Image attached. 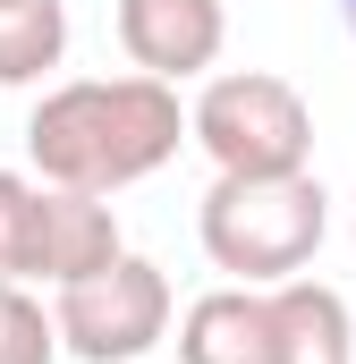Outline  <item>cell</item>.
Here are the masks:
<instances>
[{"instance_id":"cell-5","label":"cell","mask_w":356,"mask_h":364,"mask_svg":"<svg viewBox=\"0 0 356 364\" xmlns=\"http://www.w3.org/2000/svg\"><path fill=\"white\" fill-rule=\"evenodd\" d=\"M119 255H127V237H119L110 195H77V186H43V195H34V246H26V279L68 288V279L110 272Z\"/></svg>"},{"instance_id":"cell-1","label":"cell","mask_w":356,"mask_h":364,"mask_svg":"<svg viewBox=\"0 0 356 364\" xmlns=\"http://www.w3.org/2000/svg\"><path fill=\"white\" fill-rule=\"evenodd\" d=\"M195 136L178 85L127 68V77H68L34 102L26 119V153L43 186H77V195H119V186L153 178L178 144Z\"/></svg>"},{"instance_id":"cell-6","label":"cell","mask_w":356,"mask_h":364,"mask_svg":"<svg viewBox=\"0 0 356 364\" xmlns=\"http://www.w3.org/2000/svg\"><path fill=\"white\" fill-rule=\"evenodd\" d=\"M229 43V9L221 0H119V51L162 77V85H187L221 60Z\"/></svg>"},{"instance_id":"cell-9","label":"cell","mask_w":356,"mask_h":364,"mask_svg":"<svg viewBox=\"0 0 356 364\" xmlns=\"http://www.w3.org/2000/svg\"><path fill=\"white\" fill-rule=\"evenodd\" d=\"M68 60V9L60 0H9L0 9V85H43Z\"/></svg>"},{"instance_id":"cell-13","label":"cell","mask_w":356,"mask_h":364,"mask_svg":"<svg viewBox=\"0 0 356 364\" xmlns=\"http://www.w3.org/2000/svg\"><path fill=\"white\" fill-rule=\"evenodd\" d=\"M0 9H9V0H0Z\"/></svg>"},{"instance_id":"cell-11","label":"cell","mask_w":356,"mask_h":364,"mask_svg":"<svg viewBox=\"0 0 356 364\" xmlns=\"http://www.w3.org/2000/svg\"><path fill=\"white\" fill-rule=\"evenodd\" d=\"M34 195H43V178L0 170V279H26V246H34Z\"/></svg>"},{"instance_id":"cell-2","label":"cell","mask_w":356,"mask_h":364,"mask_svg":"<svg viewBox=\"0 0 356 364\" xmlns=\"http://www.w3.org/2000/svg\"><path fill=\"white\" fill-rule=\"evenodd\" d=\"M195 237L212 255V272H229L238 288H280L305 279V263L331 237V195L314 186V170L288 178H212L195 203Z\"/></svg>"},{"instance_id":"cell-10","label":"cell","mask_w":356,"mask_h":364,"mask_svg":"<svg viewBox=\"0 0 356 364\" xmlns=\"http://www.w3.org/2000/svg\"><path fill=\"white\" fill-rule=\"evenodd\" d=\"M60 314H43V296H26V279H0V364H60Z\"/></svg>"},{"instance_id":"cell-7","label":"cell","mask_w":356,"mask_h":364,"mask_svg":"<svg viewBox=\"0 0 356 364\" xmlns=\"http://www.w3.org/2000/svg\"><path fill=\"white\" fill-rule=\"evenodd\" d=\"M178 364H271V288H204L178 314Z\"/></svg>"},{"instance_id":"cell-12","label":"cell","mask_w":356,"mask_h":364,"mask_svg":"<svg viewBox=\"0 0 356 364\" xmlns=\"http://www.w3.org/2000/svg\"><path fill=\"white\" fill-rule=\"evenodd\" d=\"M340 17H348V34H356V0H340Z\"/></svg>"},{"instance_id":"cell-8","label":"cell","mask_w":356,"mask_h":364,"mask_svg":"<svg viewBox=\"0 0 356 364\" xmlns=\"http://www.w3.org/2000/svg\"><path fill=\"white\" fill-rule=\"evenodd\" d=\"M271 364H356L348 296L323 279H280L271 288Z\"/></svg>"},{"instance_id":"cell-3","label":"cell","mask_w":356,"mask_h":364,"mask_svg":"<svg viewBox=\"0 0 356 364\" xmlns=\"http://www.w3.org/2000/svg\"><path fill=\"white\" fill-rule=\"evenodd\" d=\"M187 119H195V144L212 153L221 178H288V170L314 161V110L271 68L204 77V93L187 102Z\"/></svg>"},{"instance_id":"cell-14","label":"cell","mask_w":356,"mask_h":364,"mask_svg":"<svg viewBox=\"0 0 356 364\" xmlns=\"http://www.w3.org/2000/svg\"><path fill=\"white\" fill-rule=\"evenodd\" d=\"M348 229H356V220H348Z\"/></svg>"},{"instance_id":"cell-4","label":"cell","mask_w":356,"mask_h":364,"mask_svg":"<svg viewBox=\"0 0 356 364\" xmlns=\"http://www.w3.org/2000/svg\"><path fill=\"white\" fill-rule=\"evenodd\" d=\"M51 314H60V348L77 364H145L170 339V279L145 255H119L110 272L51 288Z\"/></svg>"}]
</instances>
